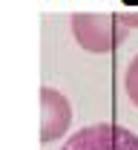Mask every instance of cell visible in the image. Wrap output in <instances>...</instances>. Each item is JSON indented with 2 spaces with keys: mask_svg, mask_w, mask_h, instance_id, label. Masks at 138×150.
Here are the masks:
<instances>
[{
  "mask_svg": "<svg viewBox=\"0 0 138 150\" xmlns=\"http://www.w3.org/2000/svg\"><path fill=\"white\" fill-rule=\"evenodd\" d=\"M60 150H138V136L121 124L101 121L72 133Z\"/></svg>",
  "mask_w": 138,
  "mask_h": 150,
  "instance_id": "2",
  "label": "cell"
},
{
  "mask_svg": "<svg viewBox=\"0 0 138 150\" xmlns=\"http://www.w3.org/2000/svg\"><path fill=\"white\" fill-rule=\"evenodd\" d=\"M72 124V104L55 87H40V142H58Z\"/></svg>",
  "mask_w": 138,
  "mask_h": 150,
  "instance_id": "3",
  "label": "cell"
},
{
  "mask_svg": "<svg viewBox=\"0 0 138 150\" xmlns=\"http://www.w3.org/2000/svg\"><path fill=\"white\" fill-rule=\"evenodd\" d=\"M118 18H121V23L127 29H138V12H121Z\"/></svg>",
  "mask_w": 138,
  "mask_h": 150,
  "instance_id": "5",
  "label": "cell"
},
{
  "mask_svg": "<svg viewBox=\"0 0 138 150\" xmlns=\"http://www.w3.org/2000/svg\"><path fill=\"white\" fill-rule=\"evenodd\" d=\"M124 90H127V98L138 107V55L130 61L127 67V75H124Z\"/></svg>",
  "mask_w": 138,
  "mask_h": 150,
  "instance_id": "4",
  "label": "cell"
},
{
  "mask_svg": "<svg viewBox=\"0 0 138 150\" xmlns=\"http://www.w3.org/2000/svg\"><path fill=\"white\" fill-rule=\"evenodd\" d=\"M72 38L83 52L109 55L130 38V29L121 23L118 15H98V12H75L72 15Z\"/></svg>",
  "mask_w": 138,
  "mask_h": 150,
  "instance_id": "1",
  "label": "cell"
}]
</instances>
